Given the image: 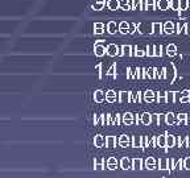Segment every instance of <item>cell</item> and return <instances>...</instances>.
<instances>
[{
	"mask_svg": "<svg viewBox=\"0 0 190 178\" xmlns=\"http://www.w3.org/2000/svg\"><path fill=\"white\" fill-rule=\"evenodd\" d=\"M118 168V160L115 157H110L107 160V169H110V170H115V169Z\"/></svg>",
	"mask_w": 190,
	"mask_h": 178,
	"instance_id": "obj_16",
	"label": "cell"
},
{
	"mask_svg": "<svg viewBox=\"0 0 190 178\" xmlns=\"http://www.w3.org/2000/svg\"><path fill=\"white\" fill-rule=\"evenodd\" d=\"M189 8V0H180V11H186Z\"/></svg>",
	"mask_w": 190,
	"mask_h": 178,
	"instance_id": "obj_35",
	"label": "cell"
},
{
	"mask_svg": "<svg viewBox=\"0 0 190 178\" xmlns=\"http://www.w3.org/2000/svg\"><path fill=\"white\" fill-rule=\"evenodd\" d=\"M131 5H132V10L141 11V0H131Z\"/></svg>",
	"mask_w": 190,
	"mask_h": 178,
	"instance_id": "obj_33",
	"label": "cell"
},
{
	"mask_svg": "<svg viewBox=\"0 0 190 178\" xmlns=\"http://www.w3.org/2000/svg\"><path fill=\"white\" fill-rule=\"evenodd\" d=\"M133 56H135V57H144V56H147V51H144L143 49H137V48H135V53H133Z\"/></svg>",
	"mask_w": 190,
	"mask_h": 178,
	"instance_id": "obj_37",
	"label": "cell"
},
{
	"mask_svg": "<svg viewBox=\"0 0 190 178\" xmlns=\"http://www.w3.org/2000/svg\"><path fill=\"white\" fill-rule=\"evenodd\" d=\"M130 144H131L130 136H127V135H122V136L119 137V145H120L122 148H127V146H130Z\"/></svg>",
	"mask_w": 190,
	"mask_h": 178,
	"instance_id": "obj_9",
	"label": "cell"
},
{
	"mask_svg": "<svg viewBox=\"0 0 190 178\" xmlns=\"http://www.w3.org/2000/svg\"><path fill=\"white\" fill-rule=\"evenodd\" d=\"M106 100L108 103H115L116 102V93L114 90H108L106 93Z\"/></svg>",
	"mask_w": 190,
	"mask_h": 178,
	"instance_id": "obj_17",
	"label": "cell"
},
{
	"mask_svg": "<svg viewBox=\"0 0 190 178\" xmlns=\"http://www.w3.org/2000/svg\"><path fill=\"white\" fill-rule=\"evenodd\" d=\"M186 35H190V24H186Z\"/></svg>",
	"mask_w": 190,
	"mask_h": 178,
	"instance_id": "obj_56",
	"label": "cell"
},
{
	"mask_svg": "<svg viewBox=\"0 0 190 178\" xmlns=\"http://www.w3.org/2000/svg\"><path fill=\"white\" fill-rule=\"evenodd\" d=\"M116 144V139L114 136H107L106 137V145L108 146V148H112V146H115Z\"/></svg>",
	"mask_w": 190,
	"mask_h": 178,
	"instance_id": "obj_30",
	"label": "cell"
},
{
	"mask_svg": "<svg viewBox=\"0 0 190 178\" xmlns=\"http://www.w3.org/2000/svg\"><path fill=\"white\" fill-rule=\"evenodd\" d=\"M156 160L153 158V157H148L145 160V166H147V169H149V170H153V169L156 168Z\"/></svg>",
	"mask_w": 190,
	"mask_h": 178,
	"instance_id": "obj_22",
	"label": "cell"
},
{
	"mask_svg": "<svg viewBox=\"0 0 190 178\" xmlns=\"http://www.w3.org/2000/svg\"><path fill=\"white\" fill-rule=\"evenodd\" d=\"M94 33L95 35H103V33H105V29H94Z\"/></svg>",
	"mask_w": 190,
	"mask_h": 178,
	"instance_id": "obj_53",
	"label": "cell"
},
{
	"mask_svg": "<svg viewBox=\"0 0 190 178\" xmlns=\"http://www.w3.org/2000/svg\"><path fill=\"white\" fill-rule=\"evenodd\" d=\"M132 146H135V148H143V137L141 136H133L132 137Z\"/></svg>",
	"mask_w": 190,
	"mask_h": 178,
	"instance_id": "obj_18",
	"label": "cell"
},
{
	"mask_svg": "<svg viewBox=\"0 0 190 178\" xmlns=\"http://www.w3.org/2000/svg\"><path fill=\"white\" fill-rule=\"evenodd\" d=\"M135 28H136V25H135V24H131V26H130V33H131V35L135 33Z\"/></svg>",
	"mask_w": 190,
	"mask_h": 178,
	"instance_id": "obj_55",
	"label": "cell"
},
{
	"mask_svg": "<svg viewBox=\"0 0 190 178\" xmlns=\"http://www.w3.org/2000/svg\"><path fill=\"white\" fill-rule=\"evenodd\" d=\"M165 71H166V69H162V73H165ZM164 76H165V74H161L160 78H164Z\"/></svg>",
	"mask_w": 190,
	"mask_h": 178,
	"instance_id": "obj_57",
	"label": "cell"
},
{
	"mask_svg": "<svg viewBox=\"0 0 190 178\" xmlns=\"http://www.w3.org/2000/svg\"><path fill=\"white\" fill-rule=\"evenodd\" d=\"M107 7H108V10H111V11L120 10V1H119V0H108Z\"/></svg>",
	"mask_w": 190,
	"mask_h": 178,
	"instance_id": "obj_12",
	"label": "cell"
},
{
	"mask_svg": "<svg viewBox=\"0 0 190 178\" xmlns=\"http://www.w3.org/2000/svg\"><path fill=\"white\" fill-rule=\"evenodd\" d=\"M103 144H105V139H103L102 135H96V136L94 137V145L96 146V148H102Z\"/></svg>",
	"mask_w": 190,
	"mask_h": 178,
	"instance_id": "obj_20",
	"label": "cell"
},
{
	"mask_svg": "<svg viewBox=\"0 0 190 178\" xmlns=\"http://www.w3.org/2000/svg\"><path fill=\"white\" fill-rule=\"evenodd\" d=\"M180 103H190V96H181Z\"/></svg>",
	"mask_w": 190,
	"mask_h": 178,
	"instance_id": "obj_49",
	"label": "cell"
},
{
	"mask_svg": "<svg viewBox=\"0 0 190 178\" xmlns=\"http://www.w3.org/2000/svg\"><path fill=\"white\" fill-rule=\"evenodd\" d=\"M170 8L174 11H180V0H170Z\"/></svg>",
	"mask_w": 190,
	"mask_h": 178,
	"instance_id": "obj_36",
	"label": "cell"
},
{
	"mask_svg": "<svg viewBox=\"0 0 190 178\" xmlns=\"http://www.w3.org/2000/svg\"><path fill=\"white\" fill-rule=\"evenodd\" d=\"M157 100H158V103H160V102L166 103V93H160V94H158Z\"/></svg>",
	"mask_w": 190,
	"mask_h": 178,
	"instance_id": "obj_43",
	"label": "cell"
},
{
	"mask_svg": "<svg viewBox=\"0 0 190 178\" xmlns=\"http://www.w3.org/2000/svg\"><path fill=\"white\" fill-rule=\"evenodd\" d=\"M100 69H102V63H99V65H98L96 67H95V71H96L98 74H99V76L102 75V74H100Z\"/></svg>",
	"mask_w": 190,
	"mask_h": 178,
	"instance_id": "obj_54",
	"label": "cell"
},
{
	"mask_svg": "<svg viewBox=\"0 0 190 178\" xmlns=\"http://www.w3.org/2000/svg\"><path fill=\"white\" fill-rule=\"evenodd\" d=\"M165 123L169 125H173L174 123H176V115H174L173 112H168L166 115H165Z\"/></svg>",
	"mask_w": 190,
	"mask_h": 178,
	"instance_id": "obj_19",
	"label": "cell"
},
{
	"mask_svg": "<svg viewBox=\"0 0 190 178\" xmlns=\"http://www.w3.org/2000/svg\"><path fill=\"white\" fill-rule=\"evenodd\" d=\"M102 169H105V165H103L100 161L95 160V170H102Z\"/></svg>",
	"mask_w": 190,
	"mask_h": 178,
	"instance_id": "obj_44",
	"label": "cell"
},
{
	"mask_svg": "<svg viewBox=\"0 0 190 178\" xmlns=\"http://www.w3.org/2000/svg\"><path fill=\"white\" fill-rule=\"evenodd\" d=\"M95 3H105V0H94Z\"/></svg>",
	"mask_w": 190,
	"mask_h": 178,
	"instance_id": "obj_58",
	"label": "cell"
},
{
	"mask_svg": "<svg viewBox=\"0 0 190 178\" xmlns=\"http://www.w3.org/2000/svg\"><path fill=\"white\" fill-rule=\"evenodd\" d=\"M103 7H105V3H93V8L95 11H102Z\"/></svg>",
	"mask_w": 190,
	"mask_h": 178,
	"instance_id": "obj_40",
	"label": "cell"
},
{
	"mask_svg": "<svg viewBox=\"0 0 190 178\" xmlns=\"http://www.w3.org/2000/svg\"><path fill=\"white\" fill-rule=\"evenodd\" d=\"M112 124H115V125H119V124H120V115H119V113H116V115L114 116Z\"/></svg>",
	"mask_w": 190,
	"mask_h": 178,
	"instance_id": "obj_46",
	"label": "cell"
},
{
	"mask_svg": "<svg viewBox=\"0 0 190 178\" xmlns=\"http://www.w3.org/2000/svg\"><path fill=\"white\" fill-rule=\"evenodd\" d=\"M122 121L127 125H131L133 123V115L131 112H125L123 115V118H122Z\"/></svg>",
	"mask_w": 190,
	"mask_h": 178,
	"instance_id": "obj_15",
	"label": "cell"
},
{
	"mask_svg": "<svg viewBox=\"0 0 190 178\" xmlns=\"http://www.w3.org/2000/svg\"><path fill=\"white\" fill-rule=\"evenodd\" d=\"M119 102L125 103V102H133L132 99V93H127V91H120L119 93Z\"/></svg>",
	"mask_w": 190,
	"mask_h": 178,
	"instance_id": "obj_4",
	"label": "cell"
},
{
	"mask_svg": "<svg viewBox=\"0 0 190 178\" xmlns=\"http://www.w3.org/2000/svg\"><path fill=\"white\" fill-rule=\"evenodd\" d=\"M156 71H157V70H156L155 67H149V69H147V70H145L147 76H148V78H151V79H153V78L156 76V74H155Z\"/></svg>",
	"mask_w": 190,
	"mask_h": 178,
	"instance_id": "obj_34",
	"label": "cell"
},
{
	"mask_svg": "<svg viewBox=\"0 0 190 178\" xmlns=\"http://www.w3.org/2000/svg\"><path fill=\"white\" fill-rule=\"evenodd\" d=\"M115 71H116V65L114 63V65H111V67H110V69L107 70V75H112V76H115Z\"/></svg>",
	"mask_w": 190,
	"mask_h": 178,
	"instance_id": "obj_42",
	"label": "cell"
},
{
	"mask_svg": "<svg viewBox=\"0 0 190 178\" xmlns=\"http://www.w3.org/2000/svg\"><path fill=\"white\" fill-rule=\"evenodd\" d=\"M141 11H147V0H141Z\"/></svg>",
	"mask_w": 190,
	"mask_h": 178,
	"instance_id": "obj_51",
	"label": "cell"
},
{
	"mask_svg": "<svg viewBox=\"0 0 190 178\" xmlns=\"http://www.w3.org/2000/svg\"><path fill=\"white\" fill-rule=\"evenodd\" d=\"M103 41H105V40H98V41L95 42V45H94V53H95V56H96V57H103L107 53L106 46L103 45Z\"/></svg>",
	"mask_w": 190,
	"mask_h": 178,
	"instance_id": "obj_1",
	"label": "cell"
},
{
	"mask_svg": "<svg viewBox=\"0 0 190 178\" xmlns=\"http://www.w3.org/2000/svg\"><path fill=\"white\" fill-rule=\"evenodd\" d=\"M111 115L110 113H103L102 115V125H107V124H111Z\"/></svg>",
	"mask_w": 190,
	"mask_h": 178,
	"instance_id": "obj_29",
	"label": "cell"
},
{
	"mask_svg": "<svg viewBox=\"0 0 190 178\" xmlns=\"http://www.w3.org/2000/svg\"><path fill=\"white\" fill-rule=\"evenodd\" d=\"M181 96H190V91L189 90H183L181 93Z\"/></svg>",
	"mask_w": 190,
	"mask_h": 178,
	"instance_id": "obj_52",
	"label": "cell"
},
{
	"mask_svg": "<svg viewBox=\"0 0 190 178\" xmlns=\"http://www.w3.org/2000/svg\"><path fill=\"white\" fill-rule=\"evenodd\" d=\"M120 56H133L132 53V46L131 45H123L120 48Z\"/></svg>",
	"mask_w": 190,
	"mask_h": 178,
	"instance_id": "obj_14",
	"label": "cell"
},
{
	"mask_svg": "<svg viewBox=\"0 0 190 178\" xmlns=\"http://www.w3.org/2000/svg\"><path fill=\"white\" fill-rule=\"evenodd\" d=\"M162 46L161 45H155V56L156 57H161L162 56Z\"/></svg>",
	"mask_w": 190,
	"mask_h": 178,
	"instance_id": "obj_39",
	"label": "cell"
},
{
	"mask_svg": "<svg viewBox=\"0 0 190 178\" xmlns=\"http://www.w3.org/2000/svg\"><path fill=\"white\" fill-rule=\"evenodd\" d=\"M176 32V25H174L173 21H165L164 23V33H166V35H173V33Z\"/></svg>",
	"mask_w": 190,
	"mask_h": 178,
	"instance_id": "obj_3",
	"label": "cell"
},
{
	"mask_svg": "<svg viewBox=\"0 0 190 178\" xmlns=\"http://www.w3.org/2000/svg\"><path fill=\"white\" fill-rule=\"evenodd\" d=\"M176 93L170 91V93H166V103H174L176 102Z\"/></svg>",
	"mask_w": 190,
	"mask_h": 178,
	"instance_id": "obj_32",
	"label": "cell"
},
{
	"mask_svg": "<svg viewBox=\"0 0 190 178\" xmlns=\"http://www.w3.org/2000/svg\"><path fill=\"white\" fill-rule=\"evenodd\" d=\"M107 32H108L110 35H115L116 33V23L115 21H110V23L107 24Z\"/></svg>",
	"mask_w": 190,
	"mask_h": 178,
	"instance_id": "obj_27",
	"label": "cell"
},
{
	"mask_svg": "<svg viewBox=\"0 0 190 178\" xmlns=\"http://www.w3.org/2000/svg\"><path fill=\"white\" fill-rule=\"evenodd\" d=\"M147 56L148 57H155V45H149L147 49Z\"/></svg>",
	"mask_w": 190,
	"mask_h": 178,
	"instance_id": "obj_38",
	"label": "cell"
},
{
	"mask_svg": "<svg viewBox=\"0 0 190 178\" xmlns=\"http://www.w3.org/2000/svg\"><path fill=\"white\" fill-rule=\"evenodd\" d=\"M106 51L110 57H116V56H120V48L116 44H108L106 46Z\"/></svg>",
	"mask_w": 190,
	"mask_h": 178,
	"instance_id": "obj_2",
	"label": "cell"
},
{
	"mask_svg": "<svg viewBox=\"0 0 190 178\" xmlns=\"http://www.w3.org/2000/svg\"><path fill=\"white\" fill-rule=\"evenodd\" d=\"M120 168L123 170H127V169H132V160L128 157H123L120 161Z\"/></svg>",
	"mask_w": 190,
	"mask_h": 178,
	"instance_id": "obj_8",
	"label": "cell"
},
{
	"mask_svg": "<svg viewBox=\"0 0 190 178\" xmlns=\"http://www.w3.org/2000/svg\"><path fill=\"white\" fill-rule=\"evenodd\" d=\"M183 169L190 170V157H186L185 160H183Z\"/></svg>",
	"mask_w": 190,
	"mask_h": 178,
	"instance_id": "obj_45",
	"label": "cell"
},
{
	"mask_svg": "<svg viewBox=\"0 0 190 178\" xmlns=\"http://www.w3.org/2000/svg\"><path fill=\"white\" fill-rule=\"evenodd\" d=\"M143 99H144V102H147V103H152V102H155V99H156V94H155V91H152V90H147L145 93L143 94Z\"/></svg>",
	"mask_w": 190,
	"mask_h": 178,
	"instance_id": "obj_5",
	"label": "cell"
},
{
	"mask_svg": "<svg viewBox=\"0 0 190 178\" xmlns=\"http://www.w3.org/2000/svg\"><path fill=\"white\" fill-rule=\"evenodd\" d=\"M132 169H135V170L143 169V160L141 158H133L132 160Z\"/></svg>",
	"mask_w": 190,
	"mask_h": 178,
	"instance_id": "obj_26",
	"label": "cell"
},
{
	"mask_svg": "<svg viewBox=\"0 0 190 178\" xmlns=\"http://www.w3.org/2000/svg\"><path fill=\"white\" fill-rule=\"evenodd\" d=\"M177 120L180 121H183V123H186V120H188V115L186 113H180V115H177Z\"/></svg>",
	"mask_w": 190,
	"mask_h": 178,
	"instance_id": "obj_41",
	"label": "cell"
},
{
	"mask_svg": "<svg viewBox=\"0 0 190 178\" xmlns=\"http://www.w3.org/2000/svg\"><path fill=\"white\" fill-rule=\"evenodd\" d=\"M94 29H105V24H103V23H95L94 24Z\"/></svg>",
	"mask_w": 190,
	"mask_h": 178,
	"instance_id": "obj_48",
	"label": "cell"
},
{
	"mask_svg": "<svg viewBox=\"0 0 190 178\" xmlns=\"http://www.w3.org/2000/svg\"><path fill=\"white\" fill-rule=\"evenodd\" d=\"M141 94H143V93L137 91V94H136V96H135V100H133V102H137V103L141 102Z\"/></svg>",
	"mask_w": 190,
	"mask_h": 178,
	"instance_id": "obj_50",
	"label": "cell"
},
{
	"mask_svg": "<svg viewBox=\"0 0 190 178\" xmlns=\"http://www.w3.org/2000/svg\"><path fill=\"white\" fill-rule=\"evenodd\" d=\"M105 99H106V94L103 93L102 90H96V91L94 93V100H95V103H102Z\"/></svg>",
	"mask_w": 190,
	"mask_h": 178,
	"instance_id": "obj_10",
	"label": "cell"
},
{
	"mask_svg": "<svg viewBox=\"0 0 190 178\" xmlns=\"http://www.w3.org/2000/svg\"><path fill=\"white\" fill-rule=\"evenodd\" d=\"M157 8L161 11H166L170 8V0H157Z\"/></svg>",
	"mask_w": 190,
	"mask_h": 178,
	"instance_id": "obj_11",
	"label": "cell"
},
{
	"mask_svg": "<svg viewBox=\"0 0 190 178\" xmlns=\"http://www.w3.org/2000/svg\"><path fill=\"white\" fill-rule=\"evenodd\" d=\"M158 168L161 169V170H166V169H169V160L162 157L160 158V161H158Z\"/></svg>",
	"mask_w": 190,
	"mask_h": 178,
	"instance_id": "obj_24",
	"label": "cell"
},
{
	"mask_svg": "<svg viewBox=\"0 0 190 178\" xmlns=\"http://www.w3.org/2000/svg\"><path fill=\"white\" fill-rule=\"evenodd\" d=\"M166 54L169 57H174L177 54V46L174 44H169L166 46Z\"/></svg>",
	"mask_w": 190,
	"mask_h": 178,
	"instance_id": "obj_21",
	"label": "cell"
},
{
	"mask_svg": "<svg viewBox=\"0 0 190 178\" xmlns=\"http://www.w3.org/2000/svg\"><path fill=\"white\" fill-rule=\"evenodd\" d=\"M141 123L144 125H151L152 124V113L144 112L141 115Z\"/></svg>",
	"mask_w": 190,
	"mask_h": 178,
	"instance_id": "obj_13",
	"label": "cell"
},
{
	"mask_svg": "<svg viewBox=\"0 0 190 178\" xmlns=\"http://www.w3.org/2000/svg\"><path fill=\"white\" fill-rule=\"evenodd\" d=\"M130 26H131L130 23H127V21H122V23L119 24L118 29L122 35H127V33H130Z\"/></svg>",
	"mask_w": 190,
	"mask_h": 178,
	"instance_id": "obj_7",
	"label": "cell"
},
{
	"mask_svg": "<svg viewBox=\"0 0 190 178\" xmlns=\"http://www.w3.org/2000/svg\"><path fill=\"white\" fill-rule=\"evenodd\" d=\"M157 7V0H147V10L153 11Z\"/></svg>",
	"mask_w": 190,
	"mask_h": 178,
	"instance_id": "obj_31",
	"label": "cell"
},
{
	"mask_svg": "<svg viewBox=\"0 0 190 178\" xmlns=\"http://www.w3.org/2000/svg\"><path fill=\"white\" fill-rule=\"evenodd\" d=\"M157 146L168 148V145H166V135H161V136L157 137Z\"/></svg>",
	"mask_w": 190,
	"mask_h": 178,
	"instance_id": "obj_25",
	"label": "cell"
},
{
	"mask_svg": "<svg viewBox=\"0 0 190 178\" xmlns=\"http://www.w3.org/2000/svg\"><path fill=\"white\" fill-rule=\"evenodd\" d=\"M152 33L153 35H161V33H164V24L158 23V21L152 23Z\"/></svg>",
	"mask_w": 190,
	"mask_h": 178,
	"instance_id": "obj_6",
	"label": "cell"
},
{
	"mask_svg": "<svg viewBox=\"0 0 190 178\" xmlns=\"http://www.w3.org/2000/svg\"><path fill=\"white\" fill-rule=\"evenodd\" d=\"M127 71H128V74H127V76H128V78H136V74H133V70L132 69H131V67H128V69H127Z\"/></svg>",
	"mask_w": 190,
	"mask_h": 178,
	"instance_id": "obj_47",
	"label": "cell"
},
{
	"mask_svg": "<svg viewBox=\"0 0 190 178\" xmlns=\"http://www.w3.org/2000/svg\"><path fill=\"white\" fill-rule=\"evenodd\" d=\"M119 1H120V10H123V11H130V10H132L131 0H119Z\"/></svg>",
	"mask_w": 190,
	"mask_h": 178,
	"instance_id": "obj_23",
	"label": "cell"
},
{
	"mask_svg": "<svg viewBox=\"0 0 190 178\" xmlns=\"http://www.w3.org/2000/svg\"><path fill=\"white\" fill-rule=\"evenodd\" d=\"M174 144H176V136H173V135H166V145L172 148V146H174Z\"/></svg>",
	"mask_w": 190,
	"mask_h": 178,
	"instance_id": "obj_28",
	"label": "cell"
}]
</instances>
